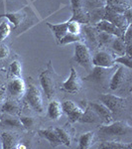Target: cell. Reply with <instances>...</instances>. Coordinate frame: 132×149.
Wrapping results in <instances>:
<instances>
[{
  "label": "cell",
  "instance_id": "cell-1",
  "mask_svg": "<svg viewBox=\"0 0 132 149\" xmlns=\"http://www.w3.org/2000/svg\"><path fill=\"white\" fill-rule=\"evenodd\" d=\"M116 68L117 67H115V65L112 67H109V68L93 66L92 71L90 72V74L86 76L83 80L88 81H92V83L102 86L104 88H107L109 86L110 79H111Z\"/></svg>",
  "mask_w": 132,
  "mask_h": 149
},
{
  "label": "cell",
  "instance_id": "cell-2",
  "mask_svg": "<svg viewBox=\"0 0 132 149\" xmlns=\"http://www.w3.org/2000/svg\"><path fill=\"white\" fill-rule=\"evenodd\" d=\"M75 61L80 66L83 67V69L88 72H90L93 67L92 65V56L90 53V47L81 42H76L75 47V56H74Z\"/></svg>",
  "mask_w": 132,
  "mask_h": 149
},
{
  "label": "cell",
  "instance_id": "cell-3",
  "mask_svg": "<svg viewBox=\"0 0 132 149\" xmlns=\"http://www.w3.org/2000/svg\"><path fill=\"white\" fill-rule=\"evenodd\" d=\"M132 127L126 121H114L100 126L99 133L107 136H121L130 133Z\"/></svg>",
  "mask_w": 132,
  "mask_h": 149
},
{
  "label": "cell",
  "instance_id": "cell-4",
  "mask_svg": "<svg viewBox=\"0 0 132 149\" xmlns=\"http://www.w3.org/2000/svg\"><path fill=\"white\" fill-rule=\"evenodd\" d=\"M26 100L35 111L42 113L44 110L42 93L38 88V86L33 83H30L28 86L27 92H26Z\"/></svg>",
  "mask_w": 132,
  "mask_h": 149
},
{
  "label": "cell",
  "instance_id": "cell-5",
  "mask_svg": "<svg viewBox=\"0 0 132 149\" xmlns=\"http://www.w3.org/2000/svg\"><path fill=\"white\" fill-rule=\"evenodd\" d=\"M99 100L102 103H104L111 110L113 115L116 112H119L121 110L125 109L127 107V98L118 97V95H110V93L101 95L99 97Z\"/></svg>",
  "mask_w": 132,
  "mask_h": 149
},
{
  "label": "cell",
  "instance_id": "cell-6",
  "mask_svg": "<svg viewBox=\"0 0 132 149\" xmlns=\"http://www.w3.org/2000/svg\"><path fill=\"white\" fill-rule=\"evenodd\" d=\"M40 84L44 91L45 95L49 100H51L55 97L57 91V85L55 81L54 73L52 70L48 69L46 71L42 72L40 74Z\"/></svg>",
  "mask_w": 132,
  "mask_h": 149
},
{
  "label": "cell",
  "instance_id": "cell-7",
  "mask_svg": "<svg viewBox=\"0 0 132 149\" xmlns=\"http://www.w3.org/2000/svg\"><path fill=\"white\" fill-rule=\"evenodd\" d=\"M129 71L130 70L125 68L124 66H121V65L117 67L113 74H112L111 79H110L109 86H108L110 90L117 91L119 88H121L123 85H125V83L128 80Z\"/></svg>",
  "mask_w": 132,
  "mask_h": 149
},
{
  "label": "cell",
  "instance_id": "cell-8",
  "mask_svg": "<svg viewBox=\"0 0 132 149\" xmlns=\"http://www.w3.org/2000/svg\"><path fill=\"white\" fill-rule=\"evenodd\" d=\"M72 9H73V17L71 20H76L81 24L90 23L88 12L85 9V0H71Z\"/></svg>",
  "mask_w": 132,
  "mask_h": 149
},
{
  "label": "cell",
  "instance_id": "cell-9",
  "mask_svg": "<svg viewBox=\"0 0 132 149\" xmlns=\"http://www.w3.org/2000/svg\"><path fill=\"white\" fill-rule=\"evenodd\" d=\"M81 86H83V83H81V78L79 77L78 73L75 70L74 67L71 68V74L68 79L63 83V90L65 92L69 93H79L81 88Z\"/></svg>",
  "mask_w": 132,
  "mask_h": 149
},
{
  "label": "cell",
  "instance_id": "cell-10",
  "mask_svg": "<svg viewBox=\"0 0 132 149\" xmlns=\"http://www.w3.org/2000/svg\"><path fill=\"white\" fill-rule=\"evenodd\" d=\"M114 56L107 50H98L92 57V65L97 67H104V68H109L114 66Z\"/></svg>",
  "mask_w": 132,
  "mask_h": 149
},
{
  "label": "cell",
  "instance_id": "cell-11",
  "mask_svg": "<svg viewBox=\"0 0 132 149\" xmlns=\"http://www.w3.org/2000/svg\"><path fill=\"white\" fill-rule=\"evenodd\" d=\"M62 109H63V113L68 115L71 122H76L80 120L81 114L83 112V109H81L76 103L72 102V100H65L62 103Z\"/></svg>",
  "mask_w": 132,
  "mask_h": 149
},
{
  "label": "cell",
  "instance_id": "cell-12",
  "mask_svg": "<svg viewBox=\"0 0 132 149\" xmlns=\"http://www.w3.org/2000/svg\"><path fill=\"white\" fill-rule=\"evenodd\" d=\"M102 19L107 20V21H109V22H111L112 24H114L117 28L120 29L122 32H124L125 29L127 28V26L129 25V23L127 22L124 14L117 13V12L108 10V9H106V8H105V12H104V15Z\"/></svg>",
  "mask_w": 132,
  "mask_h": 149
},
{
  "label": "cell",
  "instance_id": "cell-13",
  "mask_svg": "<svg viewBox=\"0 0 132 149\" xmlns=\"http://www.w3.org/2000/svg\"><path fill=\"white\" fill-rule=\"evenodd\" d=\"M88 105L94 110V112L100 117V119H101V121L104 122V123L107 124L112 121V119H113V114H112L111 110H110L104 103H102L101 102H88Z\"/></svg>",
  "mask_w": 132,
  "mask_h": 149
},
{
  "label": "cell",
  "instance_id": "cell-14",
  "mask_svg": "<svg viewBox=\"0 0 132 149\" xmlns=\"http://www.w3.org/2000/svg\"><path fill=\"white\" fill-rule=\"evenodd\" d=\"M81 31L83 32V38L88 41V44L92 46V48H94V49L99 47L98 46V41H97V34L99 30H98L94 25L83 24V27H81Z\"/></svg>",
  "mask_w": 132,
  "mask_h": 149
},
{
  "label": "cell",
  "instance_id": "cell-15",
  "mask_svg": "<svg viewBox=\"0 0 132 149\" xmlns=\"http://www.w3.org/2000/svg\"><path fill=\"white\" fill-rule=\"evenodd\" d=\"M105 8L123 14L131 8V0H105Z\"/></svg>",
  "mask_w": 132,
  "mask_h": 149
},
{
  "label": "cell",
  "instance_id": "cell-16",
  "mask_svg": "<svg viewBox=\"0 0 132 149\" xmlns=\"http://www.w3.org/2000/svg\"><path fill=\"white\" fill-rule=\"evenodd\" d=\"M38 133H39V135L41 137L47 139V140L49 141L51 147L56 148L58 146L62 145L61 139L59 138V135H58L56 129L53 128V127L45 128V129H39V130H38Z\"/></svg>",
  "mask_w": 132,
  "mask_h": 149
},
{
  "label": "cell",
  "instance_id": "cell-17",
  "mask_svg": "<svg viewBox=\"0 0 132 149\" xmlns=\"http://www.w3.org/2000/svg\"><path fill=\"white\" fill-rule=\"evenodd\" d=\"M7 90H8L9 93H10L12 97H22L26 90L25 83H24V81L21 78H14L13 80L8 83Z\"/></svg>",
  "mask_w": 132,
  "mask_h": 149
},
{
  "label": "cell",
  "instance_id": "cell-18",
  "mask_svg": "<svg viewBox=\"0 0 132 149\" xmlns=\"http://www.w3.org/2000/svg\"><path fill=\"white\" fill-rule=\"evenodd\" d=\"M94 26L99 31H104V32H106L108 34L115 36V37H122V35H123V32H122L120 29L117 28L114 24H112L111 22H109L107 20H104V19L98 21Z\"/></svg>",
  "mask_w": 132,
  "mask_h": 149
},
{
  "label": "cell",
  "instance_id": "cell-19",
  "mask_svg": "<svg viewBox=\"0 0 132 149\" xmlns=\"http://www.w3.org/2000/svg\"><path fill=\"white\" fill-rule=\"evenodd\" d=\"M2 149H12L16 147L18 143V137L15 133L9 131H4L1 133Z\"/></svg>",
  "mask_w": 132,
  "mask_h": 149
},
{
  "label": "cell",
  "instance_id": "cell-20",
  "mask_svg": "<svg viewBox=\"0 0 132 149\" xmlns=\"http://www.w3.org/2000/svg\"><path fill=\"white\" fill-rule=\"evenodd\" d=\"M48 116L51 119L58 120L60 117L63 115V109H62V103H60L58 100H53L50 102L48 105Z\"/></svg>",
  "mask_w": 132,
  "mask_h": 149
},
{
  "label": "cell",
  "instance_id": "cell-21",
  "mask_svg": "<svg viewBox=\"0 0 132 149\" xmlns=\"http://www.w3.org/2000/svg\"><path fill=\"white\" fill-rule=\"evenodd\" d=\"M21 109V105L16 100H7L1 105V110L4 113L8 114H17Z\"/></svg>",
  "mask_w": 132,
  "mask_h": 149
},
{
  "label": "cell",
  "instance_id": "cell-22",
  "mask_svg": "<svg viewBox=\"0 0 132 149\" xmlns=\"http://www.w3.org/2000/svg\"><path fill=\"white\" fill-rule=\"evenodd\" d=\"M79 121L85 122V123H97V122L101 121V119H100V117L95 113L94 110L88 105L85 109V110H83V114H81Z\"/></svg>",
  "mask_w": 132,
  "mask_h": 149
},
{
  "label": "cell",
  "instance_id": "cell-23",
  "mask_svg": "<svg viewBox=\"0 0 132 149\" xmlns=\"http://www.w3.org/2000/svg\"><path fill=\"white\" fill-rule=\"evenodd\" d=\"M47 25L49 26L50 29L54 32L55 36H56L57 40L60 41L65 35L68 33V21L61 24H52V23H47Z\"/></svg>",
  "mask_w": 132,
  "mask_h": 149
},
{
  "label": "cell",
  "instance_id": "cell-24",
  "mask_svg": "<svg viewBox=\"0 0 132 149\" xmlns=\"http://www.w3.org/2000/svg\"><path fill=\"white\" fill-rule=\"evenodd\" d=\"M1 123L5 126L8 127H15V128H24L22 122L20 121V118L15 117V115L13 114H8L5 113V115L2 116V118L0 119Z\"/></svg>",
  "mask_w": 132,
  "mask_h": 149
},
{
  "label": "cell",
  "instance_id": "cell-25",
  "mask_svg": "<svg viewBox=\"0 0 132 149\" xmlns=\"http://www.w3.org/2000/svg\"><path fill=\"white\" fill-rule=\"evenodd\" d=\"M98 148H108V149H131L132 144L121 142V141H104L98 145Z\"/></svg>",
  "mask_w": 132,
  "mask_h": 149
},
{
  "label": "cell",
  "instance_id": "cell-26",
  "mask_svg": "<svg viewBox=\"0 0 132 149\" xmlns=\"http://www.w3.org/2000/svg\"><path fill=\"white\" fill-rule=\"evenodd\" d=\"M94 132L88 131L85 133L81 134L80 139H79V147L81 149H88L90 148L94 141Z\"/></svg>",
  "mask_w": 132,
  "mask_h": 149
},
{
  "label": "cell",
  "instance_id": "cell-27",
  "mask_svg": "<svg viewBox=\"0 0 132 149\" xmlns=\"http://www.w3.org/2000/svg\"><path fill=\"white\" fill-rule=\"evenodd\" d=\"M111 49L117 56H122L125 54L126 51V44L125 42L122 39V37H115L113 41L110 44Z\"/></svg>",
  "mask_w": 132,
  "mask_h": 149
},
{
  "label": "cell",
  "instance_id": "cell-28",
  "mask_svg": "<svg viewBox=\"0 0 132 149\" xmlns=\"http://www.w3.org/2000/svg\"><path fill=\"white\" fill-rule=\"evenodd\" d=\"M0 17H5L8 19V22L10 24H13L14 27H18L23 21L25 14L23 12H15V13H6L4 15H1Z\"/></svg>",
  "mask_w": 132,
  "mask_h": 149
},
{
  "label": "cell",
  "instance_id": "cell-29",
  "mask_svg": "<svg viewBox=\"0 0 132 149\" xmlns=\"http://www.w3.org/2000/svg\"><path fill=\"white\" fill-rule=\"evenodd\" d=\"M115 38V36L108 34L106 32H104V31H98L97 34V41H98V46L99 47H105L108 46V45L111 44V42L113 41Z\"/></svg>",
  "mask_w": 132,
  "mask_h": 149
},
{
  "label": "cell",
  "instance_id": "cell-30",
  "mask_svg": "<svg viewBox=\"0 0 132 149\" xmlns=\"http://www.w3.org/2000/svg\"><path fill=\"white\" fill-rule=\"evenodd\" d=\"M55 129H56L58 135H59V138L61 139L62 141V144H64V145L66 146H69L71 145V135H69V131L67 130L66 128H64V127H61V126H57L55 127Z\"/></svg>",
  "mask_w": 132,
  "mask_h": 149
},
{
  "label": "cell",
  "instance_id": "cell-31",
  "mask_svg": "<svg viewBox=\"0 0 132 149\" xmlns=\"http://www.w3.org/2000/svg\"><path fill=\"white\" fill-rule=\"evenodd\" d=\"M105 0H85V9L86 12H90L93 9L104 8Z\"/></svg>",
  "mask_w": 132,
  "mask_h": 149
},
{
  "label": "cell",
  "instance_id": "cell-32",
  "mask_svg": "<svg viewBox=\"0 0 132 149\" xmlns=\"http://www.w3.org/2000/svg\"><path fill=\"white\" fill-rule=\"evenodd\" d=\"M81 41H83V36L81 35H75V34H72V33L68 32L59 41V43L61 45H67V44H71V43L81 42Z\"/></svg>",
  "mask_w": 132,
  "mask_h": 149
},
{
  "label": "cell",
  "instance_id": "cell-33",
  "mask_svg": "<svg viewBox=\"0 0 132 149\" xmlns=\"http://www.w3.org/2000/svg\"><path fill=\"white\" fill-rule=\"evenodd\" d=\"M114 64L121 65V66H124L125 68L131 70V68H132L131 56H130V55L124 54V55H122V56L115 57L114 58Z\"/></svg>",
  "mask_w": 132,
  "mask_h": 149
},
{
  "label": "cell",
  "instance_id": "cell-34",
  "mask_svg": "<svg viewBox=\"0 0 132 149\" xmlns=\"http://www.w3.org/2000/svg\"><path fill=\"white\" fill-rule=\"evenodd\" d=\"M81 24L76 20L68 21V32L75 35H81Z\"/></svg>",
  "mask_w": 132,
  "mask_h": 149
},
{
  "label": "cell",
  "instance_id": "cell-35",
  "mask_svg": "<svg viewBox=\"0 0 132 149\" xmlns=\"http://www.w3.org/2000/svg\"><path fill=\"white\" fill-rule=\"evenodd\" d=\"M11 26L8 21H2L0 23V42L5 40L8 35L10 34Z\"/></svg>",
  "mask_w": 132,
  "mask_h": 149
},
{
  "label": "cell",
  "instance_id": "cell-36",
  "mask_svg": "<svg viewBox=\"0 0 132 149\" xmlns=\"http://www.w3.org/2000/svg\"><path fill=\"white\" fill-rule=\"evenodd\" d=\"M10 73L13 77L15 78H21V74H22V68H21L20 62L15 60L13 61L10 65Z\"/></svg>",
  "mask_w": 132,
  "mask_h": 149
},
{
  "label": "cell",
  "instance_id": "cell-37",
  "mask_svg": "<svg viewBox=\"0 0 132 149\" xmlns=\"http://www.w3.org/2000/svg\"><path fill=\"white\" fill-rule=\"evenodd\" d=\"M20 121L22 122L24 128H33L36 124V120L33 116L30 115H21L20 116Z\"/></svg>",
  "mask_w": 132,
  "mask_h": 149
},
{
  "label": "cell",
  "instance_id": "cell-38",
  "mask_svg": "<svg viewBox=\"0 0 132 149\" xmlns=\"http://www.w3.org/2000/svg\"><path fill=\"white\" fill-rule=\"evenodd\" d=\"M122 39H123V41L125 42L126 46H131L132 45V27H131V24H129V25L127 26L125 31L123 32Z\"/></svg>",
  "mask_w": 132,
  "mask_h": 149
},
{
  "label": "cell",
  "instance_id": "cell-39",
  "mask_svg": "<svg viewBox=\"0 0 132 149\" xmlns=\"http://www.w3.org/2000/svg\"><path fill=\"white\" fill-rule=\"evenodd\" d=\"M9 48L5 44H0V59H5L9 56Z\"/></svg>",
  "mask_w": 132,
  "mask_h": 149
},
{
  "label": "cell",
  "instance_id": "cell-40",
  "mask_svg": "<svg viewBox=\"0 0 132 149\" xmlns=\"http://www.w3.org/2000/svg\"><path fill=\"white\" fill-rule=\"evenodd\" d=\"M124 16H125V18H126V20H127V22H128L129 24H131L132 22V14H131V8L130 9H128V10H126L125 12H124Z\"/></svg>",
  "mask_w": 132,
  "mask_h": 149
},
{
  "label": "cell",
  "instance_id": "cell-41",
  "mask_svg": "<svg viewBox=\"0 0 132 149\" xmlns=\"http://www.w3.org/2000/svg\"><path fill=\"white\" fill-rule=\"evenodd\" d=\"M5 100V91L4 90H0V105H2V103Z\"/></svg>",
  "mask_w": 132,
  "mask_h": 149
},
{
  "label": "cell",
  "instance_id": "cell-42",
  "mask_svg": "<svg viewBox=\"0 0 132 149\" xmlns=\"http://www.w3.org/2000/svg\"><path fill=\"white\" fill-rule=\"evenodd\" d=\"M0 149H2V140H1V135H0Z\"/></svg>",
  "mask_w": 132,
  "mask_h": 149
},
{
  "label": "cell",
  "instance_id": "cell-43",
  "mask_svg": "<svg viewBox=\"0 0 132 149\" xmlns=\"http://www.w3.org/2000/svg\"><path fill=\"white\" fill-rule=\"evenodd\" d=\"M0 81H1V76H0Z\"/></svg>",
  "mask_w": 132,
  "mask_h": 149
}]
</instances>
